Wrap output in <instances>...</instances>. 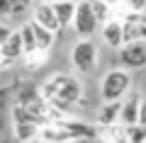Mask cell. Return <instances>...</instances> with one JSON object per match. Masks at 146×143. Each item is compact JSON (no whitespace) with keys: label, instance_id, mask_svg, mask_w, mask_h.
Masks as SVG:
<instances>
[{"label":"cell","instance_id":"cell-1","mask_svg":"<svg viewBox=\"0 0 146 143\" xmlns=\"http://www.w3.org/2000/svg\"><path fill=\"white\" fill-rule=\"evenodd\" d=\"M80 97H83V87H80L78 78H73V75L56 73L42 85V100L56 112L71 109Z\"/></svg>","mask_w":146,"mask_h":143},{"label":"cell","instance_id":"cell-2","mask_svg":"<svg viewBox=\"0 0 146 143\" xmlns=\"http://www.w3.org/2000/svg\"><path fill=\"white\" fill-rule=\"evenodd\" d=\"M129 90H131V73L122 71V68L107 71L100 82V95L105 102H122Z\"/></svg>","mask_w":146,"mask_h":143},{"label":"cell","instance_id":"cell-3","mask_svg":"<svg viewBox=\"0 0 146 143\" xmlns=\"http://www.w3.org/2000/svg\"><path fill=\"white\" fill-rule=\"evenodd\" d=\"M71 24H73V29L78 32L80 39H90V36L98 32V20H95V15H93L90 0H80V3H76Z\"/></svg>","mask_w":146,"mask_h":143},{"label":"cell","instance_id":"cell-4","mask_svg":"<svg viewBox=\"0 0 146 143\" xmlns=\"http://www.w3.org/2000/svg\"><path fill=\"white\" fill-rule=\"evenodd\" d=\"M71 61L76 66L78 73H90L98 63V46L93 44V39H80L78 44L73 46Z\"/></svg>","mask_w":146,"mask_h":143},{"label":"cell","instance_id":"cell-5","mask_svg":"<svg viewBox=\"0 0 146 143\" xmlns=\"http://www.w3.org/2000/svg\"><path fill=\"white\" fill-rule=\"evenodd\" d=\"M124 102H119V121L124 126L129 124H144L146 121V107L141 102L139 92H131V95H124Z\"/></svg>","mask_w":146,"mask_h":143},{"label":"cell","instance_id":"cell-6","mask_svg":"<svg viewBox=\"0 0 146 143\" xmlns=\"http://www.w3.org/2000/svg\"><path fill=\"white\" fill-rule=\"evenodd\" d=\"M122 24V41L131 44V41H144L146 36V17L141 12H129L124 20H119Z\"/></svg>","mask_w":146,"mask_h":143},{"label":"cell","instance_id":"cell-7","mask_svg":"<svg viewBox=\"0 0 146 143\" xmlns=\"http://www.w3.org/2000/svg\"><path fill=\"white\" fill-rule=\"evenodd\" d=\"M122 46L124 49H122L119 58H122V63L127 68L139 71V68L146 66V44L144 41H131V44H122Z\"/></svg>","mask_w":146,"mask_h":143},{"label":"cell","instance_id":"cell-8","mask_svg":"<svg viewBox=\"0 0 146 143\" xmlns=\"http://www.w3.org/2000/svg\"><path fill=\"white\" fill-rule=\"evenodd\" d=\"M32 22L39 27H44L46 32H51V34H58L61 32V24H58L56 15H54L51 5H46V3H39V5L34 7V17H32Z\"/></svg>","mask_w":146,"mask_h":143},{"label":"cell","instance_id":"cell-9","mask_svg":"<svg viewBox=\"0 0 146 143\" xmlns=\"http://www.w3.org/2000/svg\"><path fill=\"white\" fill-rule=\"evenodd\" d=\"M0 58H3L7 66H12L15 61L22 58V41H20V34H17V32H10V36L5 39V44L0 46Z\"/></svg>","mask_w":146,"mask_h":143},{"label":"cell","instance_id":"cell-10","mask_svg":"<svg viewBox=\"0 0 146 143\" xmlns=\"http://www.w3.org/2000/svg\"><path fill=\"white\" fill-rule=\"evenodd\" d=\"M102 39L107 46H112V49H119L124 41H122V24L119 20H107L102 24Z\"/></svg>","mask_w":146,"mask_h":143},{"label":"cell","instance_id":"cell-11","mask_svg":"<svg viewBox=\"0 0 146 143\" xmlns=\"http://www.w3.org/2000/svg\"><path fill=\"white\" fill-rule=\"evenodd\" d=\"M95 121H98V126H110V124H117V121H119V102H105L102 107H100Z\"/></svg>","mask_w":146,"mask_h":143},{"label":"cell","instance_id":"cell-12","mask_svg":"<svg viewBox=\"0 0 146 143\" xmlns=\"http://www.w3.org/2000/svg\"><path fill=\"white\" fill-rule=\"evenodd\" d=\"M51 10H54V15H56L58 24H61V29H63V27H68V24H71V20H73V10H76V3H73V0L54 3Z\"/></svg>","mask_w":146,"mask_h":143},{"label":"cell","instance_id":"cell-13","mask_svg":"<svg viewBox=\"0 0 146 143\" xmlns=\"http://www.w3.org/2000/svg\"><path fill=\"white\" fill-rule=\"evenodd\" d=\"M95 138H100L102 143H124V131L117 124H110V126L95 129Z\"/></svg>","mask_w":146,"mask_h":143},{"label":"cell","instance_id":"cell-14","mask_svg":"<svg viewBox=\"0 0 146 143\" xmlns=\"http://www.w3.org/2000/svg\"><path fill=\"white\" fill-rule=\"evenodd\" d=\"M32 24V34H34V44H36V51H49L54 46V39H56V34H51V32H46L44 27L34 24V22H29Z\"/></svg>","mask_w":146,"mask_h":143},{"label":"cell","instance_id":"cell-15","mask_svg":"<svg viewBox=\"0 0 146 143\" xmlns=\"http://www.w3.org/2000/svg\"><path fill=\"white\" fill-rule=\"evenodd\" d=\"M20 34V41H22V56H29V53L36 51V44H34V34H32V24L25 22V24L17 29Z\"/></svg>","mask_w":146,"mask_h":143},{"label":"cell","instance_id":"cell-16","mask_svg":"<svg viewBox=\"0 0 146 143\" xmlns=\"http://www.w3.org/2000/svg\"><path fill=\"white\" fill-rule=\"evenodd\" d=\"M39 133V126L34 121H15V138L22 143H27L29 138H34Z\"/></svg>","mask_w":146,"mask_h":143},{"label":"cell","instance_id":"cell-17","mask_svg":"<svg viewBox=\"0 0 146 143\" xmlns=\"http://www.w3.org/2000/svg\"><path fill=\"white\" fill-rule=\"evenodd\" d=\"M127 143H146V126L144 124H129L122 129Z\"/></svg>","mask_w":146,"mask_h":143},{"label":"cell","instance_id":"cell-18","mask_svg":"<svg viewBox=\"0 0 146 143\" xmlns=\"http://www.w3.org/2000/svg\"><path fill=\"white\" fill-rule=\"evenodd\" d=\"M90 7H93V15L98 20V24H105L110 20V5L102 0H90Z\"/></svg>","mask_w":146,"mask_h":143},{"label":"cell","instance_id":"cell-19","mask_svg":"<svg viewBox=\"0 0 146 143\" xmlns=\"http://www.w3.org/2000/svg\"><path fill=\"white\" fill-rule=\"evenodd\" d=\"M7 3H10V15H22L32 0H7Z\"/></svg>","mask_w":146,"mask_h":143},{"label":"cell","instance_id":"cell-20","mask_svg":"<svg viewBox=\"0 0 146 143\" xmlns=\"http://www.w3.org/2000/svg\"><path fill=\"white\" fill-rule=\"evenodd\" d=\"M127 7H129V12H144L146 7V0H122Z\"/></svg>","mask_w":146,"mask_h":143},{"label":"cell","instance_id":"cell-21","mask_svg":"<svg viewBox=\"0 0 146 143\" xmlns=\"http://www.w3.org/2000/svg\"><path fill=\"white\" fill-rule=\"evenodd\" d=\"M10 27H7V24H0V46H3V44H5V39H7V36H10Z\"/></svg>","mask_w":146,"mask_h":143},{"label":"cell","instance_id":"cell-22","mask_svg":"<svg viewBox=\"0 0 146 143\" xmlns=\"http://www.w3.org/2000/svg\"><path fill=\"white\" fill-rule=\"evenodd\" d=\"M0 15H10V3L7 0H0Z\"/></svg>","mask_w":146,"mask_h":143},{"label":"cell","instance_id":"cell-23","mask_svg":"<svg viewBox=\"0 0 146 143\" xmlns=\"http://www.w3.org/2000/svg\"><path fill=\"white\" fill-rule=\"evenodd\" d=\"M66 143H90L88 138H71V141H66Z\"/></svg>","mask_w":146,"mask_h":143},{"label":"cell","instance_id":"cell-24","mask_svg":"<svg viewBox=\"0 0 146 143\" xmlns=\"http://www.w3.org/2000/svg\"><path fill=\"white\" fill-rule=\"evenodd\" d=\"M102 3H107V5L112 7V5H117V3H122V0H102Z\"/></svg>","mask_w":146,"mask_h":143},{"label":"cell","instance_id":"cell-25","mask_svg":"<svg viewBox=\"0 0 146 143\" xmlns=\"http://www.w3.org/2000/svg\"><path fill=\"white\" fill-rule=\"evenodd\" d=\"M27 143H46V141H42V138H29Z\"/></svg>","mask_w":146,"mask_h":143},{"label":"cell","instance_id":"cell-26","mask_svg":"<svg viewBox=\"0 0 146 143\" xmlns=\"http://www.w3.org/2000/svg\"><path fill=\"white\" fill-rule=\"evenodd\" d=\"M42 3H46V5H54V3H63V0H42Z\"/></svg>","mask_w":146,"mask_h":143}]
</instances>
